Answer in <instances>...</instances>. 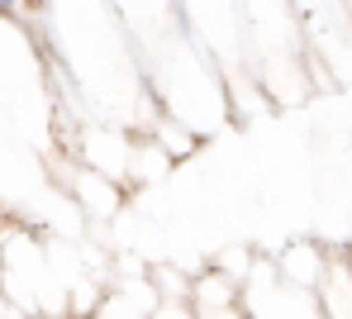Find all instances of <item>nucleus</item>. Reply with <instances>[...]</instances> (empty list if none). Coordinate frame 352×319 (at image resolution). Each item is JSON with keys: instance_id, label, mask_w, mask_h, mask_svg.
I'll return each instance as SVG.
<instances>
[{"instance_id": "nucleus-1", "label": "nucleus", "mask_w": 352, "mask_h": 319, "mask_svg": "<svg viewBox=\"0 0 352 319\" xmlns=\"http://www.w3.org/2000/svg\"><path fill=\"white\" fill-rule=\"evenodd\" d=\"M319 310L324 319H352V253L329 257V272L319 281Z\"/></svg>"}, {"instance_id": "nucleus-2", "label": "nucleus", "mask_w": 352, "mask_h": 319, "mask_svg": "<svg viewBox=\"0 0 352 319\" xmlns=\"http://www.w3.org/2000/svg\"><path fill=\"white\" fill-rule=\"evenodd\" d=\"M148 319H200V315H195V300H157Z\"/></svg>"}, {"instance_id": "nucleus-3", "label": "nucleus", "mask_w": 352, "mask_h": 319, "mask_svg": "<svg viewBox=\"0 0 352 319\" xmlns=\"http://www.w3.org/2000/svg\"><path fill=\"white\" fill-rule=\"evenodd\" d=\"M0 272H5V262H0Z\"/></svg>"}]
</instances>
